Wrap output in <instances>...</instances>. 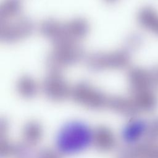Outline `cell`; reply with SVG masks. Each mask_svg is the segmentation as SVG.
Returning <instances> with one entry per match:
<instances>
[{
  "label": "cell",
  "mask_w": 158,
  "mask_h": 158,
  "mask_svg": "<svg viewBox=\"0 0 158 158\" xmlns=\"http://www.w3.org/2000/svg\"><path fill=\"white\" fill-rule=\"evenodd\" d=\"M93 129L80 121H71L64 125L56 137L57 151L62 155L81 152L92 145Z\"/></svg>",
  "instance_id": "1"
},
{
  "label": "cell",
  "mask_w": 158,
  "mask_h": 158,
  "mask_svg": "<svg viewBox=\"0 0 158 158\" xmlns=\"http://www.w3.org/2000/svg\"><path fill=\"white\" fill-rule=\"evenodd\" d=\"M41 35L53 44L60 43H78L88 35L89 25L82 18H76L65 22L49 19L40 26Z\"/></svg>",
  "instance_id": "2"
},
{
  "label": "cell",
  "mask_w": 158,
  "mask_h": 158,
  "mask_svg": "<svg viewBox=\"0 0 158 158\" xmlns=\"http://www.w3.org/2000/svg\"><path fill=\"white\" fill-rule=\"evenodd\" d=\"M70 98L80 106L89 109L108 107L109 96L88 81H80L72 87Z\"/></svg>",
  "instance_id": "3"
},
{
  "label": "cell",
  "mask_w": 158,
  "mask_h": 158,
  "mask_svg": "<svg viewBox=\"0 0 158 158\" xmlns=\"http://www.w3.org/2000/svg\"><path fill=\"white\" fill-rule=\"evenodd\" d=\"M131 61L130 51L127 49L112 52H98L89 55L87 66L94 71L120 70L127 67Z\"/></svg>",
  "instance_id": "4"
},
{
  "label": "cell",
  "mask_w": 158,
  "mask_h": 158,
  "mask_svg": "<svg viewBox=\"0 0 158 158\" xmlns=\"http://www.w3.org/2000/svg\"><path fill=\"white\" fill-rule=\"evenodd\" d=\"M83 57V51L78 43L54 44L47 60L48 69L62 70L64 67L79 62Z\"/></svg>",
  "instance_id": "5"
},
{
  "label": "cell",
  "mask_w": 158,
  "mask_h": 158,
  "mask_svg": "<svg viewBox=\"0 0 158 158\" xmlns=\"http://www.w3.org/2000/svg\"><path fill=\"white\" fill-rule=\"evenodd\" d=\"M41 89L50 101L62 102L70 98L72 87L63 76L62 70L51 69H48Z\"/></svg>",
  "instance_id": "6"
},
{
  "label": "cell",
  "mask_w": 158,
  "mask_h": 158,
  "mask_svg": "<svg viewBox=\"0 0 158 158\" xmlns=\"http://www.w3.org/2000/svg\"><path fill=\"white\" fill-rule=\"evenodd\" d=\"M33 29L34 26L31 21L22 16L1 22V40L5 43L17 42L29 36Z\"/></svg>",
  "instance_id": "7"
},
{
  "label": "cell",
  "mask_w": 158,
  "mask_h": 158,
  "mask_svg": "<svg viewBox=\"0 0 158 158\" xmlns=\"http://www.w3.org/2000/svg\"><path fill=\"white\" fill-rule=\"evenodd\" d=\"M127 79L131 94L150 91L154 86L149 70L141 67L131 68L128 72Z\"/></svg>",
  "instance_id": "8"
},
{
  "label": "cell",
  "mask_w": 158,
  "mask_h": 158,
  "mask_svg": "<svg viewBox=\"0 0 158 158\" xmlns=\"http://www.w3.org/2000/svg\"><path fill=\"white\" fill-rule=\"evenodd\" d=\"M116 136L110 128L101 125L93 129L92 145L98 151L109 152L116 147Z\"/></svg>",
  "instance_id": "9"
},
{
  "label": "cell",
  "mask_w": 158,
  "mask_h": 158,
  "mask_svg": "<svg viewBox=\"0 0 158 158\" xmlns=\"http://www.w3.org/2000/svg\"><path fill=\"white\" fill-rule=\"evenodd\" d=\"M137 20L144 29L158 35V14L154 7L145 6L138 11Z\"/></svg>",
  "instance_id": "10"
},
{
  "label": "cell",
  "mask_w": 158,
  "mask_h": 158,
  "mask_svg": "<svg viewBox=\"0 0 158 158\" xmlns=\"http://www.w3.org/2000/svg\"><path fill=\"white\" fill-rule=\"evenodd\" d=\"M43 135V127L35 120H31L25 123L22 130V139L26 147H32L37 144L42 139Z\"/></svg>",
  "instance_id": "11"
},
{
  "label": "cell",
  "mask_w": 158,
  "mask_h": 158,
  "mask_svg": "<svg viewBox=\"0 0 158 158\" xmlns=\"http://www.w3.org/2000/svg\"><path fill=\"white\" fill-rule=\"evenodd\" d=\"M16 90L21 97L25 99H31L37 94L39 86L31 77L23 76L17 82Z\"/></svg>",
  "instance_id": "12"
},
{
  "label": "cell",
  "mask_w": 158,
  "mask_h": 158,
  "mask_svg": "<svg viewBox=\"0 0 158 158\" xmlns=\"http://www.w3.org/2000/svg\"><path fill=\"white\" fill-rule=\"evenodd\" d=\"M22 4L20 0H4L0 7L1 22L7 21L21 16Z\"/></svg>",
  "instance_id": "13"
},
{
  "label": "cell",
  "mask_w": 158,
  "mask_h": 158,
  "mask_svg": "<svg viewBox=\"0 0 158 158\" xmlns=\"http://www.w3.org/2000/svg\"><path fill=\"white\" fill-rule=\"evenodd\" d=\"M136 107L132 99H129L122 96L109 97L108 107L115 112L127 114L132 112Z\"/></svg>",
  "instance_id": "14"
},
{
  "label": "cell",
  "mask_w": 158,
  "mask_h": 158,
  "mask_svg": "<svg viewBox=\"0 0 158 158\" xmlns=\"http://www.w3.org/2000/svg\"><path fill=\"white\" fill-rule=\"evenodd\" d=\"M143 43L142 36L137 33L131 35L127 40L126 49L131 51L138 48Z\"/></svg>",
  "instance_id": "15"
},
{
  "label": "cell",
  "mask_w": 158,
  "mask_h": 158,
  "mask_svg": "<svg viewBox=\"0 0 158 158\" xmlns=\"http://www.w3.org/2000/svg\"><path fill=\"white\" fill-rule=\"evenodd\" d=\"M61 156L57 150L44 149L39 151L35 158H62Z\"/></svg>",
  "instance_id": "16"
},
{
  "label": "cell",
  "mask_w": 158,
  "mask_h": 158,
  "mask_svg": "<svg viewBox=\"0 0 158 158\" xmlns=\"http://www.w3.org/2000/svg\"><path fill=\"white\" fill-rule=\"evenodd\" d=\"M154 86H158V65L149 69Z\"/></svg>",
  "instance_id": "17"
},
{
  "label": "cell",
  "mask_w": 158,
  "mask_h": 158,
  "mask_svg": "<svg viewBox=\"0 0 158 158\" xmlns=\"http://www.w3.org/2000/svg\"><path fill=\"white\" fill-rule=\"evenodd\" d=\"M104 1L107 2H114L117 1V0H104Z\"/></svg>",
  "instance_id": "18"
}]
</instances>
